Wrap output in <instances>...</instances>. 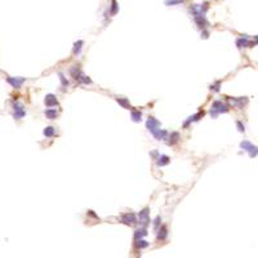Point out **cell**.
Returning a JSON list of instances; mask_svg holds the SVG:
<instances>
[{
    "instance_id": "1",
    "label": "cell",
    "mask_w": 258,
    "mask_h": 258,
    "mask_svg": "<svg viewBox=\"0 0 258 258\" xmlns=\"http://www.w3.org/2000/svg\"><path fill=\"white\" fill-rule=\"evenodd\" d=\"M228 110H230V107L226 105V103H223L222 101H214L212 103V107H210V116L213 119H216L218 115L228 112Z\"/></svg>"
},
{
    "instance_id": "2",
    "label": "cell",
    "mask_w": 258,
    "mask_h": 258,
    "mask_svg": "<svg viewBox=\"0 0 258 258\" xmlns=\"http://www.w3.org/2000/svg\"><path fill=\"white\" fill-rule=\"evenodd\" d=\"M138 219H137V223H140L141 227H147L149 224L151 223V219H150V208L146 207L143 208L140 213H138Z\"/></svg>"
},
{
    "instance_id": "3",
    "label": "cell",
    "mask_w": 258,
    "mask_h": 258,
    "mask_svg": "<svg viewBox=\"0 0 258 258\" xmlns=\"http://www.w3.org/2000/svg\"><path fill=\"white\" fill-rule=\"evenodd\" d=\"M208 10V3L203 4H193L190 7V12L194 14V17H204Z\"/></svg>"
},
{
    "instance_id": "4",
    "label": "cell",
    "mask_w": 258,
    "mask_h": 258,
    "mask_svg": "<svg viewBox=\"0 0 258 258\" xmlns=\"http://www.w3.org/2000/svg\"><path fill=\"white\" fill-rule=\"evenodd\" d=\"M12 108H13V118H14V120H21L22 118H25L26 110H25L23 103H21L18 101H14L13 105H12Z\"/></svg>"
},
{
    "instance_id": "5",
    "label": "cell",
    "mask_w": 258,
    "mask_h": 258,
    "mask_svg": "<svg viewBox=\"0 0 258 258\" xmlns=\"http://www.w3.org/2000/svg\"><path fill=\"white\" fill-rule=\"evenodd\" d=\"M240 147L243 149L244 151H246L249 154V156L250 157H256L258 155V147L253 143H250L249 141H243V142H240Z\"/></svg>"
},
{
    "instance_id": "6",
    "label": "cell",
    "mask_w": 258,
    "mask_h": 258,
    "mask_svg": "<svg viewBox=\"0 0 258 258\" xmlns=\"http://www.w3.org/2000/svg\"><path fill=\"white\" fill-rule=\"evenodd\" d=\"M226 100L228 102H231V105L238 107V108H244L246 105H248V98L246 97H226Z\"/></svg>"
},
{
    "instance_id": "7",
    "label": "cell",
    "mask_w": 258,
    "mask_h": 258,
    "mask_svg": "<svg viewBox=\"0 0 258 258\" xmlns=\"http://www.w3.org/2000/svg\"><path fill=\"white\" fill-rule=\"evenodd\" d=\"M5 80H7V83L12 87V88H14V89H19V88L22 87V84L26 81V78H22V76H17V78H13V76H7Z\"/></svg>"
},
{
    "instance_id": "8",
    "label": "cell",
    "mask_w": 258,
    "mask_h": 258,
    "mask_svg": "<svg viewBox=\"0 0 258 258\" xmlns=\"http://www.w3.org/2000/svg\"><path fill=\"white\" fill-rule=\"evenodd\" d=\"M120 222L124 224H128V226H133L137 223V216L134 213H123L122 217H120Z\"/></svg>"
},
{
    "instance_id": "9",
    "label": "cell",
    "mask_w": 258,
    "mask_h": 258,
    "mask_svg": "<svg viewBox=\"0 0 258 258\" xmlns=\"http://www.w3.org/2000/svg\"><path fill=\"white\" fill-rule=\"evenodd\" d=\"M160 122H159L157 119H155L154 116H149V119L146 120V128L149 129V132L150 133H152L154 130H156V129H159L160 128Z\"/></svg>"
},
{
    "instance_id": "10",
    "label": "cell",
    "mask_w": 258,
    "mask_h": 258,
    "mask_svg": "<svg viewBox=\"0 0 258 258\" xmlns=\"http://www.w3.org/2000/svg\"><path fill=\"white\" fill-rule=\"evenodd\" d=\"M254 45H256L254 41H250L248 37H245V36L239 37V39L236 40V47L239 49H241V48H253Z\"/></svg>"
},
{
    "instance_id": "11",
    "label": "cell",
    "mask_w": 258,
    "mask_h": 258,
    "mask_svg": "<svg viewBox=\"0 0 258 258\" xmlns=\"http://www.w3.org/2000/svg\"><path fill=\"white\" fill-rule=\"evenodd\" d=\"M44 105H45L47 107H56V106L59 105V103H58L57 97L54 94H52V93H49V94H47L45 98H44Z\"/></svg>"
},
{
    "instance_id": "12",
    "label": "cell",
    "mask_w": 258,
    "mask_h": 258,
    "mask_svg": "<svg viewBox=\"0 0 258 258\" xmlns=\"http://www.w3.org/2000/svg\"><path fill=\"white\" fill-rule=\"evenodd\" d=\"M167 145L168 146H174L175 143H178L179 140H181V134H179V132H172L171 134H168L167 137Z\"/></svg>"
},
{
    "instance_id": "13",
    "label": "cell",
    "mask_w": 258,
    "mask_h": 258,
    "mask_svg": "<svg viewBox=\"0 0 258 258\" xmlns=\"http://www.w3.org/2000/svg\"><path fill=\"white\" fill-rule=\"evenodd\" d=\"M154 137H155V138L157 140V141H164V140H167V137H168V132L165 130V129H156V130H154L152 133H151Z\"/></svg>"
},
{
    "instance_id": "14",
    "label": "cell",
    "mask_w": 258,
    "mask_h": 258,
    "mask_svg": "<svg viewBox=\"0 0 258 258\" xmlns=\"http://www.w3.org/2000/svg\"><path fill=\"white\" fill-rule=\"evenodd\" d=\"M194 21H195L196 26L199 27L200 30H205L207 27L209 26V22H208V19L205 18V16H204V17H194Z\"/></svg>"
},
{
    "instance_id": "15",
    "label": "cell",
    "mask_w": 258,
    "mask_h": 258,
    "mask_svg": "<svg viewBox=\"0 0 258 258\" xmlns=\"http://www.w3.org/2000/svg\"><path fill=\"white\" fill-rule=\"evenodd\" d=\"M169 163H171V157L167 156V155H159V157L156 159V165L159 168L165 167V165H168Z\"/></svg>"
},
{
    "instance_id": "16",
    "label": "cell",
    "mask_w": 258,
    "mask_h": 258,
    "mask_svg": "<svg viewBox=\"0 0 258 258\" xmlns=\"http://www.w3.org/2000/svg\"><path fill=\"white\" fill-rule=\"evenodd\" d=\"M44 115L47 116V119L49 120H56L58 118V112H57V110H54V108H47L45 111H44Z\"/></svg>"
},
{
    "instance_id": "17",
    "label": "cell",
    "mask_w": 258,
    "mask_h": 258,
    "mask_svg": "<svg viewBox=\"0 0 258 258\" xmlns=\"http://www.w3.org/2000/svg\"><path fill=\"white\" fill-rule=\"evenodd\" d=\"M116 102L119 103L120 106L123 108H127V110H132V106H130V102L128 98H124V97H116Z\"/></svg>"
},
{
    "instance_id": "18",
    "label": "cell",
    "mask_w": 258,
    "mask_h": 258,
    "mask_svg": "<svg viewBox=\"0 0 258 258\" xmlns=\"http://www.w3.org/2000/svg\"><path fill=\"white\" fill-rule=\"evenodd\" d=\"M83 45H84V41L83 40H78L74 43V48H72V53L75 56H79L81 53V49H83Z\"/></svg>"
},
{
    "instance_id": "19",
    "label": "cell",
    "mask_w": 258,
    "mask_h": 258,
    "mask_svg": "<svg viewBox=\"0 0 258 258\" xmlns=\"http://www.w3.org/2000/svg\"><path fill=\"white\" fill-rule=\"evenodd\" d=\"M130 118H132V120H133L134 123H140L142 120V112L140 111V110H132Z\"/></svg>"
},
{
    "instance_id": "20",
    "label": "cell",
    "mask_w": 258,
    "mask_h": 258,
    "mask_svg": "<svg viewBox=\"0 0 258 258\" xmlns=\"http://www.w3.org/2000/svg\"><path fill=\"white\" fill-rule=\"evenodd\" d=\"M43 134L47 138H52V137L56 136V128H54V127H47V128H44Z\"/></svg>"
},
{
    "instance_id": "21",
    "label": "cell",
    "mask_w": 258,
    "mask_h": 258,
    "mask_svg": "<svg viewBox=\"0 0 258 258\" xmlns=\"http://www.w3.org/2000/svg\"><path fill=\"white\" fill-rule=\"evenodd\" d=\"M147 235V230L146 227H140V228H137L136 231H134V239H142L143 236H146Z\"/></svg>"
},
{
    "instance_id": "22",
    "label": "cell",
    "mask_w": 258,
    "mask_h": 258,
    "mask_svg": "<svg viewBox=\"0 0 258 258\" xmlns=\"http://www.w3.org/2000/svg\"><path fill=\"white\" fill-rule=\"evenodd\" d=\"M167 236H168V228H167V226H161L160 230H159V232H157V239L164 240Z\"/></svg>"
},
{
    "instance_id": "23",
    "label": "cell",
    "mask_w": 258,
    "mask_h": 258,
    "mask_svg": "<svg viewBox=\"0 0 258 258\" xmlns=\"http://www.w3.org/2000/svg\"><path fill=\"white\" fill-rule=\"evenodd\" d=\"M119 12V5L116 3V0H111V9H110V14L115 16Z\"/></svg>"
},
{
    "instance_id": "24",
    "label": "cell",
    "mask_w": 258,
    "mask_h": 258,
    "mask_svg": "<svg viewBox=\"0 0 258 258\" xmlns=\"http://www.w3.org/2000/svg\"><path fill=\"white\" fill-rule=\"evenodd\" d=\"M136 241H137V243H136V246H137V248H140V249L149 246V243H147L146 240H143V239H137Z\"/></svg>"
},
{
    "instance_id": "25",
    "label": "cell",
    "mask_w": 258,
    "mask_h": 258,
    "mask_svg": "<svg viewBox=\"0 0 258 258\" xmlns=\"http://www.w3.org/2000/svg\"><path fill=\"white\" fill-rule=\"evenodd\" d=\"M185 0H165V5L171 7V5H181L183 4Z\"/></svg>"
},
{
    "instance_id": "26",
    "label": "cell",
    "mask_w": 258,
    "mask_h": 258,
    "mask_svg": "<svg viewBox=\"0 0 258 258\" xmlns=\"http://www.w3.org/2000/svg\"><path fill=\"white\" fill-rule=\"evenodd\" d=\"M58 76H59V80H61V84L63 87H69V80L66 79V76L62 72H58Z\"/></svg>"
},
{
    "instance_id": "27",
    "label": "cell",
    "mask_w": 258,
    "mask_h": 258,
    "mask_svg": "<svg viewBox=\"0 0 258 258\" xmlns=\"http://www.w3.org/2000/svg\"><path fill=\"white\" fill-rule=\"evenodd\" d=\"M219 87H221V81H216L214 84H212V85L209 87V89H210L212 92H219Z\"/></svg>"
},
{
    "instance_id": "28",
    "label": "cell",
    "mask_w": 258,
    "mask_h": 258,
    "mask_svg": "<svg viewBox=\"0 0 258 258\" xmlns=\"http://www.w3.org/2000/svg\"><path fill=\"white\" fill-rule=\"evenodd\" d=\"M236 127H238V130H239V132H241V133H244V132H245V127H244V124L241 123L240 120H238V122H236Z\"/></svg>"
},
{
    "instance_id": "29",
    "label": "cell",
    "mask_w": 258,
    "mask_h": 258,
    "mask_svg": "<svg viewBox=\"0 0 258 258\" xmlns=\"http://www.w3.org/2000/svg\"><path fill=\"white\" fill-rule=\"evenodd\" d=\"M160 222H161V218H160V216H157V217L155 218V221H154V227L157 228L159 226H160Z\"/></svg>"
},
{
    "instance_id": "30",
    "label": "cell",
    "mask_w": 258,
    "mask_h": 258,
    "mask_svg": "<svg viewBox=\"0 0 258 258\" xmlns=\"http://www.w3.org/2000/svg\"><path fill=\"white\" fill-rule=\"evenodd\" d=\"M159 155H160V154H159L156 150H155V151H152V152H150V156L154 159V160H156V159L159 157Z\"/></svg>"
},
{
    "instance_id": "31",
    "label": "cell",
    "mask_w": 258,
    "mask_h": 258,
    "mask_svg": "<svg viewBox=\"0 0 258 258\" xmlns=\"http://www.w3.org/2000/svg\"><path fill=\"white\" fill-rule=\"evenodd\" d=\"M208 36H209V32L207 30H201V37L203 39H208Z\"/></svg>"
},
{
    "instance_id": "32",
    "label": "cell",
    "mask_w": 258,
    "mask_h": 258,
    "mask_svg": "<svg viewBox=\"0 0 258 258\" xmlns=\"http://www.w3.org/2000/svg\"><path fill=\"white\" fill-rule=\"evenodd\" d=\"M254 40H256V41H254V44L257 45V44H258V35H257V36H254Z\"/></svg>"
}]
</instances>
